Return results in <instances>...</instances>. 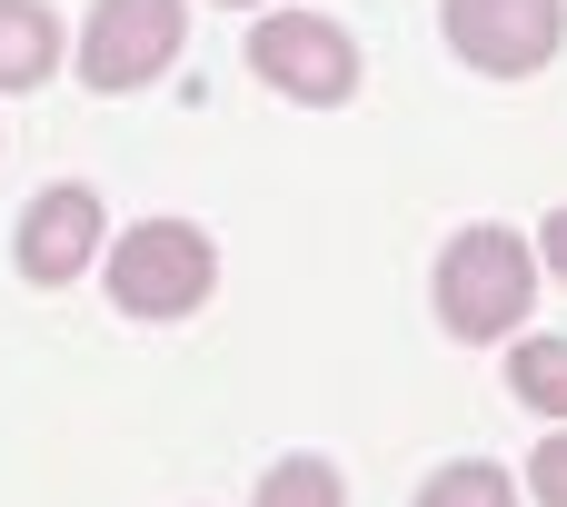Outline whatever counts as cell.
<instances>
[{
    "instance_id": "1",
    "label": "cell",
    "mask_w": 567,
    "mask_h": 507,
    "mask_svg": "<svg viewBox=\"0 0 567 507\" xmlns=\"http://www.w3.org/2000/svg\"><path fill=\"white\" fill-rule=\"evenodd\" d=\"M538 299V259L508 239V229H458L439 249V319L458 339H508Z\"/></svg>"
},
{
    "instance_id": "2",
    "label": "cell",
    "mask_w": 567,
    "mask_h": 507,
    "mask_svg": "<svg viewBox=\"0 0 567 507\" xmlns=\"http://www.w3.org/2000/svg\"><path fill=\"white\" fill-rule=\"evenodd\" d=\"M209 289H219V249H209L189 219H140V229L110 249V299H120V319H189Z\"/></svg>"
},
{
    "instance_id": "3",
    "label": "cell",
    "mask_w": 567,
    "mask_h": 507,
    "mask_svg": "<svg viewBox=\"0 0 567 507\" xmlns=\"http://www.w3.org/2000/svg\"><path fill=\"white\" fill-rule=\"evenodd\" d=\"M249 70H259L279 100H309V110H339V100L359 90V50H349V30L319 20V10H269V20L249 30Z\"/></svg>"
},
{
    "instance_id": "4",
    "label": "cell",
    "mask_w": 567,
    "mask_h": 507,
    "mask_svg": "<svg viewBox=\"0 0 567 507\" xmlns=\"http://www.w3.org/2000/svg\"><path fill=\"white\" fill-rule=\"evenodd\" d=\"M189 40V10L179 0H100L80 20V80L90 90H150Z\"/></svg>"
},
{
    "instance_id": "5",
    "label": "cell",
    "mask_w": 567,
    "mask_h": 507,
    "mask_svg": "<svg viewBox=\"0 0 567 507\" xmlns=\"http://www.w3.org/2000/svg\"><path fill=\"white\" fill-rule=\"evenodd\" d=\"M439 20H449V50L488 80L548 70L567 40V0H439Z\"/></svg>"
},
{
    "instance_id": "6",
    "label": "cell",
    "mask_w": 567,
    "mask_h": 507,
    "mask_svg": "<svg viewBox=\"0 0 567 507\" xmlns=\"http://www.w3.org/2000/svg\"><path fill=\"white\" fill-rule=\"evenodd\" d=\"M90 259H100V199H90V189H40V199L20 209V279L70 289Z\"/></svg>"
},
{
    "instance_id": "7",
    "label": "cell",
    "mask_w": 567,
    "mask_h": 507,
    "mask_svg": "<svg viewBox=\"0 0 567 507\" xmlns=\"http://www.w3.org/2000/svg\"><path fill=\"white\" fill-rule=\"evenodd\" d=\"M60 70V20L40 0H0V90H40Z\"/></svg>"
},
{
    "instance_id": "8",
    "label": "cell",
    "mask_w": 567,
    "mask_h": 507,
    "mask_svg": "<svg viewBox=\"0 0 567 507\" xmlns=\"http://www.w3.org/2000/svg\"><path fill=\"white\" fill-rule=\"evenodd\" d=\"M508 389L538 408V418H567V339H528L508 359Z\"/></svg>"
},
{
    "instance_id": "9",
    "label": "cell",
    "mask_w": 567,
    "mask_h": 507,
    "mask_svg": "<svg viewBox=\"0 0 567 507\" xmlns=\"http://www.w3.org/2000/svg\"><path fill=\"white\" fill-rule=\"evenodd\" d=\"M259 507H349V488H339L329 458H279V468L259 478Z\"/></svg>"
},
{
    "instance_id": "10",
    "label": "cell",
    "mask_w": 567,
    "mask_h": 507,
    "mask_svg": "<svg viewBox=\"0 0 567 507\" xmlns=\"http://www.w3.org/2000/svg\"><path fill=\"white\" fill-rule=\"evenodd\" d=\"M419 507H518V488H508L488 458H458V468H439V478L419 488Z\"/></svg>"
},
{
    "instance_id": "11",
    "label": "cell",
    "mask_w": 567,
    "mask_h": 507,
    "mask_svg": "<svg viewBox=\"0 0 567 507\" xmlns=\"http://www.w3.org/2000/svg\"><path fill=\"white\" fill-rule=\"evenodd\" d=\"M528 488H538V507H567V438H548L528 458Z\"/></svg>"
},
{
    "instance_id": "12",
    "label": "cell",
    "mask_w": 567,
    "mask_h": 507,
    "mask_svg": "<svg viewBox=\"0 0 567 507\" xmlns=\"http://www.w3.org/2000/svg\"><path fill=\"white\" fill-rule=\"evenodd\" d=\"M548 269H558V289H567V209H548Z\"/></svg>"
},
{
    "instance_id": "13",
    "label": "cell",
    "mask_w": 567,
    "mask_h": 507,
    "mask_svg": "<svg viewBox=\"0 0 567 507\" xmlns=\"http://www.w3.org/2000/svg\"><path fill=\"white\" fill-rule=\"evenodd\" d=\"M229 10H259V0H229Z\"/></svg>"
}]
</instances>
